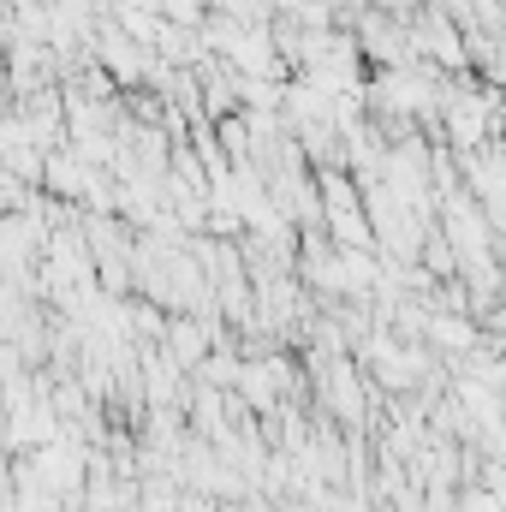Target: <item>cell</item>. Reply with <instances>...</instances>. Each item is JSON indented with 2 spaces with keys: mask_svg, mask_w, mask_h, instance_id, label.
<instances>
[{
  "mask_svg": "<svg viewBox=\"0 0 506 512\" xmlns=\"http://www.w3.org/2000/svg\"><path fill=\"white\" fill-rule=\"evenodd\" d=\"M495 126V102L489 96H447V131L459 149H477Z\"/></svg>",
  "mask_w": 506,
  "mask_h": 512,
  "instance_id": "6da1fadb",
  "label": "cell"
}]
</instances>
